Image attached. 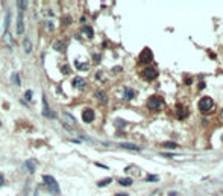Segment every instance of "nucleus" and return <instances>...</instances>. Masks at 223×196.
I'll use <instances>...</instances> for the list:
<instances>
[{
  "mask_svg": "<svg viewBox=\"0 0 223 196\" xmlns=\"http://www.w3.org/2000/svg\"><path fill=\"white\" fill-rule=\"evenodd\" d=\"M42 181L46 182L47 189H49V192L52 195H59V184L56 182V179L52 176V175H44L42 176Z\"/></svg>",
  "mask_w": 223,
  "mask_h": 196,
  "instance_id": "1",
  "label": "nucleus"
},
{
  "mask_svg": "<svg viewBox=\"0 0 223 196\" xmlns=\"http://www.w3.org/2000/svg\"><path fill=\"white\" fill-rule=\"evenodd\" d=\"M212 108H214V100H212L210 96H205V97H202L199 100V109H200V113H208V111H211Z\"/></svg>",
  "mask_w": 223,
  "mask_h": 196,
  "instance_id": "2",
  "label": "nucleus"
},
{
  "mask_svg": "<svg viewBox=\"0 0 223 196\" xmlns=\"http://www.w3.org/2000/svg\"><path fill=\"white\" fill-rule=\"evenodd\" d=\"M162 103H164V99L162 97H159V96H150L147 99V108L149 109H152V111H156L162 107Z\"/></svg>",
  "mask_w": 223,
  "mask_h": 196,
  "instance_id": "3",
  "label": "nucleus"
},
{
  "mask_svg": "<svg viewBox=\"0 0 223 196\" xmlns=\"http://www.w3.org/2000/svg\"><path fill=\"white\" fill-rule=\"evenodd\" d=\"M141 76H143V79H146V81H153V79L158 78V70L155 67H146L144 70L141 72Z\"/></svg>",
  "mask_w": 223,
  "mask_h": 196,
  "instance_id": "4",
  "label": "nucleus"
},
{
  "mask_svg": "<svg viewBox=\"0 0 223 196\" xmlns=\"http://www.w3.org/2000/svg\"><path fill=\"white\" fill-rule=\"evenodd\" d=\"M152 61H153L152 50L149 49V47H144V49L141 50V53H140V62L141 64H150Z\"/></svg>",
  "mask_w": 223,
  "mask_h": 196,
  "instance_id": "5",
  "label": "nucleus"
},
{
  "mask_svg": "<svg viewBox=\"0 0 223 196\" xmlns=\"http://www.w3.org/2000/svg\"><path fill=\"white\" fill-rule=\"evenodd\" d=\"M61 119H62L64 123H65L64 126H65L67 129H70V126H76V119H74L70 113H67V111H64L61 114Z\"/></svg>",
  "mask_w": 223,
  "mask_h": 196,
  "instance_id": "6",
  "label": "nucleus"
},
{
  "mask_svg": "<svg viewBox=\"0 0 223 196\" xmlns=\"http://www.w3.org/2000/svg\"><path fill=\"white\" fill-rule=\"evenodd\" d=\"M82 120L85 122V123H91V122L94 120V111L91 108H87L82 113Z\"/></svg>",
  "mask_w": 223,
  "mask_h": 196,
  "instance_id": "7",
  "label": "nucleus"
},
{
  "mask_svg": "<svg viewBox=\"0 0 223 196\" xmlns=\"http://www.w3.org/2000/svg\"><path fill=\"white\" fill-rule=\"evenodd\" d=\"M188 116V109L184 105H176V117L178 119H185Z\"/></svg>",
  "mask_w": 223,
  "mask_h": 196,
  "instance_id": "8",
  "label": "nucleus"
},
{
  "mask_svg": "<svg viewBox=\"0 0 223 196\" xmlns=\"http://www.w3.org/2000/svg\"><path fill=\"white\" fill-rule=\"evenodd\" d=\"M2 41H3V44L6 46V47H9V49H12L14 47V41H12V35H11L8 30L3 34V38H2Z\"/></svg>",
  "mask_w": 223,
  "mask_h": 196,
  "instance_id": "9",
  "label": "nucleus"
},
{
  "mask_svg": "<svg viewBox=\"0 0 223 196\" xmlns=\"http://www.w3.org/2000/svg\"><path fill=\"white\" fill-rule=\"evenodd\" d=\"M24 32V22H23V12H18L17 15V34H23Z\"/></svg>",
  "mask_w": 223,
  "mask_h": 196,
  "instance_id": "10",
  "label": "nucleus"
},
{
  "mask_svg": "<svg viewBox=\"0 0 223 196\" xmlns=\"http://www.w3.org/2000/svg\"><path fill=\"white\" fill-rule=\"evenodd\" d=\"M73 87L74 88H77V90H84L85 87H87V82H85V79L84 78H74L73 79Z\"/></svg>",
  "mask_w": 223,
  "mask_h": 196,
  "instance_id": "11",
  "label": "nucleus"
},
{
  "mask_svg": "<svg viewBox=\"0 0 223 196\" xmlns=\"http://www.w3.org/2000/svg\"><path fill=\"white\" fill-rule=\"evenodd\" d=\"M42 102H44V109H42V114H44L46 117L55 119V113H53L52 109H49V105H47V99H46V96H42Z\"/></svg>",
  "mask_w": 223,
  "mask_h": 196,
  "instance_id": "12",
  "label": "nucleus"
},
{
  "mask_svg": "<svg viewBox=\"0 0 223 196\" xmlns=\"http://www.w3.org/2000/svg\"><path fill=\"white\" fill-rule=\"evenodd\" d=\"M120 147H123V149H129V151H141L140 146L132 145V143H120Z\"/></svg>",
  "mask_w": 223,
  "mask_h": 196,
  "instance_id": "13",
  "label": "nucleus"
},
{
  "mask_svg": "<svg viewBox=\"0 0 223 196\" xmlns=\"http://www.w3.org/2000/svg\"><path fill=\"white\" fill-rule=\"evenodd\" d=\"M35 166H36V161H35V160H28V161L24 163V167L28 169L30 173L35 172Z\"/></svg>",
  "mask_w": 223,
  "mask_h": 196,
  "instance_id": "14",
  "label": "nucleus"
},
{
  "mask_svg": "<svg viewBox=\"0 0 223 196\" xmlns=\"http://www.w3.org/2000/svg\"><path fill=\"white\" fill-rule=\"evenodd\" d=\"M135 96V91L132 88H125V94H123V97L125 100H131V99H134Z\"/></svg>",
  "mask_w": 223,
  "mask_h": 196,
  "instance_id": "15",
  "label": "nucleus"
},
{
  "mask_svg": "<svg viewBox=\"0 0 223 196\" xmlns=\"http://www.w3.org/2000/svg\"><path fill=\"white\" fill-rule=\"evenodd\" d=\"M23 47H24L26 53H30V52H32V43H30L29 38H26V40L23 41Z\"/></svg>",
  "mask_w": 223,
  "mask_h": 196,
  "instance_id": "16",
  "label": "nucleus"
},
{
  "mask_svg": "<svg viewBox=\"0 0 223 196\" xmlns=\"http://www.w3.org/2000/svg\"><path fill=\"white\" fill-rule=\"evenodd\" d=\"M82 32L87 35L88 38H93V35H94V34H93V29L90 28V26H85V28H82Z\"/></svg>",
  "mask_w": 223,
  "mask_h": 196,
  "instance_id": "17",
  "label": "nucleus"
},
{
  "mask_svg": "<svg viewBox=\"0 0 223 196\" xmlns=\"http://www.w3.org/2000/svg\"><path fill=\"white\" fill-rule=\"evenodd\" d=\"M119 184L120 185H132V179L131 178H120Z\"/></svg>",
  "mask_w": 223,
  "mask_h": 196,
  "instance_id": "18",
  "label": "nucleus"
},
{
  "mask_svg": "<svg viewBox=\"0 0 223 196\" xmlns=\"http://www.w3.org/2000/svg\"><path fill=\"white\" fill-rule=\"evenodd\" d=\"M9 22H11V11H8V12H6V17H5V26H3V28H5V32H6L8 28H9Z\"/></svg>",
  "mask_w": 223,
  "mask_h": 196,
  "instance_id": "19",
  "label": "nucleus"
},
{
  "mask_svg": "<svg viewBox=\"0 0 223 196\" xmlns=\"http://www.w3.org/2000/svg\"><path fill=\"white\" fill-rule=\"evenodd\" d=\"M164 147H168V149H176L178 143H174V141H166V143H164Z\"/></svg>",
  "mask_w": 223,
  "mask_h": 196,
  "instance_id": "20",
  "label": "nucleus"
},
{
  "mask_svg": "<svg viewBox=\"0 0 223 196\" xmlns=\"http://www.w3.org/2000/svg\"><path fill=\"white\" fill-rule=\"evenodd\" d=\"M17 8H18L20 12H23L24 9H26V2H23V0H18V2H17Z\"/></svg>",
  "mask_w": 223,
  "mask_h": 196,
  "instance_id": "21",
  "label": "nucleus"
},
{
  "mask_svg": "<svg viewBox=\"0 0 223 196\" xmlns=\"http://www.w3.org/2000/svg\"><path fill=\"white\" fill-rule=\"evenodd\" d=\"M111 181H113L111 178H106V179H102V181H99V182H97V185H99V187H105V185L111 184Z\"/></svg>",
  "mask_w": 223,
  "mask_h": 196,
  "instance_id": "22",
  "label": "nucleus"
},
{
  "mask_svg": "<svg viewBox=\"0 0 223 196\" xmlns=\"http://www.w3.org/2000/svg\"><path fill=\"white\" fill-rule=\"evenodd\" d=\"M96 96H97L100 100H102V102L105 103L106 102V100H108V97H106V94L103 93V91H97V93H96Z\"/></svg>",
  "mask_w": 223,
  "mask_h": 196,
  "instance_id": "23",
  "label": "nucleus"
},
{
  "mask_svg": "<svg viewBox=\"0 0 223 196\" xmlns=\"http://www.w3.org/2000/svg\"><path fill=\"white\" fill-rule=\"evenodd\" d=\"M76 67L79 68V70H87V68H88V62H82V64H81V62L76 61Z\"/></svg>",
  "mask_w": 223,
  "mask_h": 196,
  "instance_id": "24",
  "label": "nucleus"
},
{
  "mask_svg": "<svg viewBox=\"0 0 223 196\" xmlns=\"http://www.w3.org/2000/svg\"><path fill=\"white\" fill-rule=\"evenodd\" d=\"M12 81L15 82V85H20V76H18V73H15V75L12 76Z\"/></svg>",
  "mask_w": 223,
  "mask_h": 196,
  "instance_id": "25",
  "label": "nucleus"
},
{
  "mask_svg": "<svg viewBox=\"0 0 223 196\" xmlns=\"http://www.w3.org/2000/svg\"><path fill=\"white\" fill-rule=\"evenodd\" d=\"M53 47H55V49H58V50H61V49H64V44H61V43H55V44H53Z\"/></svg>",
  "mask_w": 223,
  "mask_h": 196,
  "instance_id": "26",
  "label": "nucleus"
},
{
  "mask_svg": "<svg viewBox=\"0 0 223 196\" xmlns=\"http://www.w3.org/2000/svg\"><path fill=\"white\" fill-rule=\"evenodd\" d=\"M146 179H147V181H158V176H153V175H150V176H147Z\"/></svg>",
  "mask_w": 223,
  "mask_h": 196,
  "instance_id": "27",
  "label": "nucleus"
},
{
  "mask_svg": "<svg viewBox=\"0 0 223 196\" xmlns=\"http://www.w3.org/2000/svg\"><path fill=\"white\" fill-rule=\"evenodd\" d=\"M70 22H71L70 17H68V15H65V18H64V23H65V24H70Z\"/></svg>",
  "mask_w": 223,
  "mask_h": 196,
  "instance_id": "28",
  "label": "nucleus"
},
{
  "mask_svg": "<svg viewBox=\"0 0 223 196\" xmlns=\"http://www.w3.org/2000/svg\"><path fill=\"white\" fill-rule=\"evenodd\" d=\"M46 28H47V29H49V30H53V24H52V23H49V22H47V23H46Z\"/></svg>",
  "mask_w": 223,
  "mask_h": 196,
  "instance_id": "29",
  "label": "nucleus"
},
{
  "mask_svg": "<svg viewBox=\"0 0 223 196\" xmlns=\"http://www.w3.org/2000/svg\"><path fill=\"white\" fill-rule=\"evenodd\" d=\"M5 182V176H3V175L2 173H0V187H2V184Z\"/></svg>",
  "mask_w": 223,
  "mask_h": 196,
  "instance_id": "30",
  "label": "nucleus"
},
{
  "mask_svg": "<svg viewBox=\"0 0 223 196\" xmlns=\"http://www.w3.org/2000/svg\"><path fill=\"white\" fill-rule=\"evenodd\" d=\"M191 82H193V79H191V78H190V79H188V78L185 79V84H187V85H188V84H191Z\"/></svg>",
  "mask_w": 223,
  "mask_h": 196,
  "instance_id": "31",
  "label": "nucleus"
},
{
  "mask_svg": "<svg viewBox=\"0 0 223 196\" xmlns=\"http://www.w3.org/2000/svg\"><path fill=\"white\" fill-rule=\"evenodd\" d=\"M114 196H129V195H127V193H115Z\"/></svg>",
  "mask_w": 223,
  "mask_h": 196,
  "instance_id": "32",
  "label": "nucleus"
},
{
  "mask_svg": "<svg viewBox=\"0 0 223 196\" xmlns=\"http://www.w3.org/2000/svg\"><path fill=\"white\" fill-rule=\"evenodd\" d=\"M26 97L30 99V97H32V93H30V91H26Z\"/></svg>",
  "mask_w": 223,
  "mask_h": 196,
  "instance_id": "33",
  "label": "nucleus"
},
{
  "mask_svg": "<svg viewBox=\"0 0 223 196\" xmlns=\"http://www.w3.org/2000/svg\"><path fill=\"white\" fill-rule=\"evenodd\" d=\"M168 196H178V193H176V192H170Z\"/></svg>",
  "mask_w": 223,
  "mask_h": 196,
  "instance_id": "34",
  "label": "nucleus"
},
{
  "mask_svg": "<svg viewBox=\"0 0 223 196\" xmlns=\"http://www.w3.org/2000/svg\"><path fill=\"white\" fill-rule=\"evenodd\" d=\"M34 196H38V190H35V192H34Z\"/></svg>",
  "mask_w": 223,
  "mask_h": 196,
  "instance_id": "35",
  "label": "nucleus"
},
{
  "mask_svg": "<svg viewBox=\"0 0 223 196\" xmlns=\"http://www.w3.org/2000/svg\"><path fill=\"white\" fill-rule=\"evenodd\" d=\"M222 117H223V109H222Z\"/></svg>",
  "mask_w": 223,
  "mask_h": 196,
  "instance_id": "36",
  "label": "nucleus"
},
{
  "mask_svg": "<svg viewBox=\"0 0 223 196\" xmlns=\"http://www.w3.org/2000/svg\"><path fill=\"white\" fill-rule=\"evenodd\" d=\"M0 126H2V122H0Z\"/></svg>",
  "mask_w": 223,
  "mask_h": 196,
  "instance_id": "37",
  "label": "nucleus"
}]
</instances>
